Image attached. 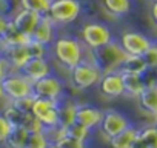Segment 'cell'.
Listing matches in <instances>:
<instances>
[{"label": "cell", "instance_id": "cell-1", "mask_svg": "<svg viewBox=\"0 0 157 148\" xmlns=\"http://www.w3.org/2000/svg\"><path fill=\"white\" fill-rule=\"evenodd\" d=\"M52 54L54 59L68 71L78 65L82 60H85L82 42L71 36L57 37L52 43Z\"/></svg>", "mask_w": 157, "mask_h": 148}, {"label": "cell", "instance_id": "cell-2", "mask_svg": "<svg viewBox=\"0 0 157 148\" xmlns=\"http://www.w3.org/2000/svg\"><path fill=\"white\" fill-rule=\"evenodd\" d=\"M126 57L125 51L122 49L119 42H109L108 45L91 51V62L102 71V72H109V71H119L123 59Z\"/></svg>", "mask_w": 157, "mask_h": 148}, {"label": "cell", "instance_id": "cell-3", "mask_svg": "<svg viewBox=\"0 0 157 148\" xmlns=\"http://www.w3.org/2000/svg\"><path fill=\"white\" fill-rule=\"evenodd\" d=\"M62 100H49V99H39L34 97L31 114L40 122L43 130L48 131H59V111H60Z\"/></svg>", "mask_w": 157, "mask_h": 148}, {"label": "cell", "instance_id": "cell-4", "mask_svg": "<svg viewBox=\"0 0 157 148\" xmlns=\"http://www.w3.org/2000/svg\"><path fill=\"white\" fill-rule=\"evenodd\" d=\"M102 74L103 72L91 60H82L72 69H69V80L75 90L83 91V90H88V88L97 85Z\"/></svg>", "mask_w": 157, "mask_h": 148}, {"label": "cell", "instance_id": "cell-5", "mask_svg": "<svg viewBox=\"0 0 157 148\" xmlns=\"http://www.w3.org/2000/svg\"><path fill=\"white\" fill-rule=\"evenodd\" d=\"M82 5L78 0H51L46 16L56 25H68L77 20Z\"/></svg>", "mask_w": 157, "mask_h": 148}, {"label": "cell", "instance_id": "cell-6", "mask_svg": "<svg viewBox=\"0 0 157 148\" xmlns=\"http://www.w3.org/2000/svg\"><path fill=\"white\" fill-rule=\"evenodd\" d=\"M0 84H2L5 99H8L10 102H17L33 96V84L19 72H8L0 80Z\"/></svg>", "mask_w": 157, "mask_h": 148}, {"label": "cell", "instance_id": "cell-7", "mask_svg": "<svg viewBox=\"0 0 157 148\" xmlns=\"http://www.w3.org/2000/svg\"><path fill=\"white\" fill-rule=\"evenodd\" d=\"M80 36H82V43L86 48H90L91 51L99 49V48L108 45L109 42H113L111 29L106 25L100 23V22H90V23H86L82 28Z\"/></svg>", "mask_w": 157, "mask_h": 148}, {"label": "cell", "instance_id": "cell-8", "mask_svg": "<svg viewBox=\"0 0 157 148\" xmlns=\"http://www.w3.org/2000/svg\"><path fill=\"white\" fill-rule=\"evenodd\" d=\"M129 127H131V122L125 114H122L120 111H116V110H106V111H103L99 130H100V134L106 140H109Z\"/></svg>", "mask_w": 157, "mask_h": 148}, {"label": "cell", "instance_id": "cell-9", "mask_svg": "<svg viewBox=\"0 0 157 148\" xmlns=\"http://www.w3.org/2000/svg\"><path fill=\"white\" fill-rule=\"evenodd\" d=\"M33 96L39 99H49V100H62L63 96V84L54 74L39 79L33 84Z\"/></svg>", "mask_w": 157, "mask_h": 148}, {"label": "cell", "instance_id": "cell-10", "mask_svg": "<svg viewBox=\"0 0 157 148\" xmlns=\"http://www.w3.org/2000/svg\"><path fill=\"white\" fill-rule=\"evenodd\" d=\"M119 43H120L122 49L125 51V54H128V56H143L148 51V48L152 45V40L142 33L125 31L120 36Z\"/></svg>", "mask_w": 157, "mask_h": 148}, {"label": "cell", "instance_id": "cell-11", "mask_svg": "<svg viewBox=\"0 0 157 148\" xmlns=\"http://www.w3.org/2000/svg\"><path fill=\"white\" fill-rule=\"evenodd\" d=\"M99 91L103 97L108 99H116L123 96V79L120 71H109L103 72L102 77L97 84Z\"/></svg>", "mask_w": 157, "mask_h": 148}, {"label": "cell", "instance_id": "cell-12", "mask_svg": "<svg viewBox=\"0 0 157 148\" xmlns=\"http://www.w3.org/2000/svg\"><path fill=\"white\" fill-rule=\"evenodd\" d=\"M17 72L22 74V76L25 79H28L31 84H34L39 79L49 76L51 74V65L46 60V57H34V59H29L25 65H22L17 69Z\"/></svg>", "mask_w": 157, "mask_h": 148}, {"label": "cell", "instance_id": "cell-13", "mask_svg": "<svg viewBox=\"0 0 157 148\" xmlns=\"http://www.w3.org/2000/svg\"><path fill=\"white\" fill-rule=\"evenodd\" d=\"M103 111L99 110L94 105L90 103H75V122L88 128L90 131L93 128H99L100 120H102Z\"/></svg>", "mask_w": 157, "mask_h": 148}, {"label": "cell", "instance_id": "cell-14", "mask_svg": "<svg viewBox=\"0 0 157 148\" xmlns=\"http://www.w3.org/2000/svg\"><path fill=\"white\" fill-rule=\"evenodd\" d=\"M40 17H42V16L37 14V13H33V11H28V10L20 8V10L16 13V16L11 19V23L14 25V28H16L20 34H23L26 39H29V36L33 34L34 28L37 26Z\"/></svg>", "mask_w": 157, "mask_h": 148}, {"label": "cell", "instance_id": "cell-15", "mask_svg": "<svg viewBox=\"0 0 157 148\" xmlns=\"http://www.w3.org/2000/svg\"><path fill=\"white\" fill-rule=\"evenodd\" d=\"M56 39H57L56 37V23L48 16H42L37 26L34 28L33 34L29 36V40H34L37 43L48 46V45H52Z\"/></svg>", "mask_w": 157, "mask_h": 148}, {"label": "cell", "instance_id": "cell-16", "mask_svg": "<svg viewBox=\"0 0 157 148\" xmlns=\"http://www.w3.org/2000/svg\"><path fill=\"white\" fill-rule=\"evenodd\" d=\"M3 60L8 63V66L19 69L22 65H25L31 57L26 49V43L23 45H13V46H3Z\"/></svg>", "mask_w": 157, "mask_h": 148}, {"label": "cell", "instance_id": "cell-17", "mask_svg": "<svg viewBox=\"0 0 157 148\" xmlns=\"http://www.w3.org/2000/svg\"><path fill=\"white\" fill-rule=\"evenodd\" d=\"M122 79H123V94L129 97H139L142 91L146 88V82L143 76L139 74H129V72H122Z\"/></svg>", "mask_w": 157, "mask_h": 148}, {"label": "cell", "instance_id": "cell-18", "mask_svg": "<svg viewBox=\"0 0 157 148\" xmlns=\"http://www.w3.org/2000/svg\"><path fill=\"white\" fill-rule=\"evenodd\" d=\"M137 100L143 113L157 117V85H146Z\"/></svg>", "mask_w": 157, "mask_h": 148}, {"label": "cell", "instance_id": "cell-19", "mask_svg": "<svg viewBox=\"0 0 157 148\" xmlns=\"http://www.w3.org/2000/svg\"><path fill=\"white\" fill-rule=\"evenodd\" d=\"M120 72H129V74H139V76H143V74L148 71V66L145 63V59L142 56H128L123 59L120 68Z\"/></svg>", "mask_w": 157, "mask_h": 148}, {"label": "cell", "instance_id": "cell-20", "mask_svg": "<svg viewBox=\"0 0 157 148\" xmlns=\"http://www.w3.org/2000/svg\"><path fill=\"white\" fill-rule=\"evenodd\" d=\"M105 11L113 17H123L131 11V0H102Z\"/></svg>", "mask_w": 157, "mask_h": 148}, {"label": "cell", "instance_id": "cell-21", "mask_svg": "<svg viewBox=\"0 0 157 148\" xmlns=\"http://www.w3.org/2000/svg\"><path fill=\"white\" fill-rule=\"evenodd\" d=\"M137 134H139V130L131 125L129 128H126L125 131H122L120 134H117L116 137L108 140L109 148H129Z\"/></svg>", "mask_w": 157, "mask_h": 148}, {"label": "cell", "instance_id": "cell-22", "mask_svg": "<svg viewBox=\"0 0 157 148\" xmlns=\"http://www.w3.org/2000/svg\"><path fill=\"white\" fill-rule=\"evenodd\" d=\"M75 122V103H63L60 102V111H59V131L69 127Z\"/></svg>", "mask_w": 157, "mask_h": 148}, {"label": "cell", "instance_id": "cell-23", "mask_svg": "<svg viewBox=\"0 0 157 148\" xmlns=\"http://www.w3.org/2000/svg\"><path fill=\"white\" fill-rule=\"evenodd\" d=\"M29 39H26L23 34H20L16 28H14V25L11 23V20H10V25H8V28L5 29V33L2 34V37H0V42L3 43V46H13V45H23V43H26Z\"/></svg>", "mask_w": 157, "mask_h": 148}, {"label": "cell", "instance_id": "cell-24", "mask_svg": "<svg viewBox=\"0 0 157 148\" xmlns=\"http://www.w3.org/2000/svg\"><path fill=\"white\" fill-rule=\"evenodd\" d=\"M28 133L29 131L22 128V127H13L8 139L5 140L6 148H23L25 142H26V137H28Z\"/></svg>", "mask_w": 157, "mask_h": 148}, {"label": "cell", "instance_id": "cell-25", "mask_svg": "<svg viewBox=\"0 0 157 148\" xmlns=\"http://www.w3.org/2000/svg\"><path fill=\"white\" fill-rule=\"evenodd\" d=\"M49 143L46 131H29L23 148H45Z\"/></svg>", "mask_w": 157, "mask_h": 148}, {"label": "cell", "instance_id": "cell-26", "mask_svg": "<svg viewBox=\"0 0 157 148\" xmlns=\"http://www.w3.org/2000/svg\"><path fill=\"white\" fill-rule=\"evenodd\" d=\"M51 5V0H20V6L23 10L37 13L40 16H46Z\"/></svg>", "mask_w": 157, "mask_h": 148}, {"label": "cell", "instance_id": "cell-27", "mask_svg": "<svg viewBox=\"0 0 157 148\" xmlns=\"http://www.w3.org/2000/svg\"><path fill=\"white\" fill-rule=\"evenodd\" d=\"M57 133L69 136V137H74V139H78V140H83V142H86L88 137H90V130L82 127V125H78L77 122L71 123L69 127H66V128H63V130H60Z\"/></svg>", "mask_w": 157, "mask_h": 148}, {"label": "cell", "instance_id": "cell-28", "mask_svg": "<svg viewBox=\"0 0 157 148\" xmlns=\"http://www.w3.org/2000/svg\"><path fill=\"white\" fill-rule=\"evenodd\" d=\"M54 143L59 148H86V142L69 137V136H65V134H60V133H57Z\"/></svg>", "mask_w": 157, "mask_h": 148}, {"label": "cell", "instance_id": "cell-29", "mask_svg": "<svg viewBox=\"0 0 157 148\" xmlns=\"http://www.w3.org/2000/svg\"><path fill=\"white\" fill-rule=\"evenodd\" d=\"M139 133L143 137V140L146 142L148 148H157V128H155V125L143 127L139 130Z\"/></svg>", "mask_w": 157, "mask_h": 148}, {"label": "cell", "instance_id": "cell-30", "mask_svg": "<svg viewBox=\"0 0 157 148\" xmlns=\"http://www.w3.org/2000/svg\"><path fill=\"white\" fill-rule=\"evenodd\" d=\"M142 57L145 59L148 69H157V43L152 42V45L148 48V51Z\"/></svg>", "mask_w": 157, "mask_h": 148}, {"label": "cell", "instance_id": "cell-31", "mask_svg": "<svg viewBox=\"0 0 157 148\" xmlns=\"http://www.w3.org/2000/svg\"><path fill=\"white\" fill-rule=\"evenodd\" d=\"M26 49H28L31 59H34V57H45L46 56V46L42 45V43H37L34 40H28L26 42Z\"/></svg>", "mask_w": 157, "mask_h": 148}, {"label": "cell", "instance_id": "cell-32", "mask_svg": "<svg viewBox=\"0 0 157 148\" xmlns=\"http://www.w3.org/2000/svg\"><path fill=\"white\" fill-rule=\"evenodd\" d=\"M11 123L6 120V117L3 116V113H0V143H5V140L8 139L10 133H11Z\"/></svg>", "mask_w": 157, "mask_h": 148}, {"label": "cell", "instance_id": "cell-33", "mask_svg": "<svg viewBox=\"0 0 157 148\" xmlns=\"http://www.w3.org/2000/svg\"><path fill=\"white\" fill-rule=\"evenodd\" d=\"M129 148H148V145H146V142L143 140V137L140 136V133L136 136V139L132 140V143H131Z\"/></svg>", "mask_w": 157, "mask_h": 148}, {"label": "cell", "instance_id": "cell-34", "mask_svg": "<svg viewBox=\"0 0 157 148\" xmlns=\"http://www.w3.org/2000/svg\"><path fill=\"white\" fill-rule=\"evenodd\" d=\"M149 14H151V20H152V23L157 26V0H154V2L151 3Z\"/></svg>", "mask_w": 157, "mask_h": 148}, {"label": "cell", "instance_id": "cell-35", "mask_svg": "<svg viewBox=\"0 0 157 148\" xmlns=\"http://www.w3.org/2000/svg\"><path fill=\"white\" fill-rule=\"evenodd\" d=\"M8 25H10V19H6L2 13H0V37H2V34L8 28Z\"/></svg>", "mask_w": 157, "mask_h": 148}, {"label": "cell", "instance_id": "cell-36", "mask_svg": "<svg viewBox=\"0 0 157 148\" xmlns=\"http://www.w3.org/2000/svg\"><path fill=\"white\" fill-rule=\"evenodd\" d=\"M45 148H59V146H57V145H56L54 142H49V143H48V145H46Z\"/></svg>", "mask_w": 157, "mask_h": 148}, {"label": "cell", "instance_id": "cell-37", "mask_svg": "<svg viewBox=\"0 0 157 148\" xmlns=\"http://www.w3.org/2000/svg\"><path fill=\"white\" fill-rule=\"evenodd\" d=\"M2 99H5V96H3V90H2V84H0V100Z\"/></svg>", "mask_w": 157, "mask_h": 148}, {"label": "cell", "instance_id": "cell-38", "mask_svg": "<svg viewBox=\"0 0 157 148\" xmlns=\"http://www.w3.org/2000/svg\"><path fill=\"white\" fill-rule=\"evenodd\" d=\"M152 71H154V72H155V77H157V69H152Z\"/></svg>", "mask_w": 157, "mask_h": 148}, {"label": "cell", "instance_id": "cell-39", "mask_svg": "<svg viewBox=\"0 0 157 148\" xmlns=\"http://www.w3.org/2000/svg\"><path fill=\"white\" fill-rule=\"evenodd\" d=\"M154 125H155V128H157V117H155V123H154Z\"/></svg>", "mask_w": 157, "mask_h": 148}, {"label": "cell", "instance_id": "cell-40", "mask_svg": "<svg viewBox=\"0 0 157 148\" xmlns=\"http://www.w3.org/2000/svg\"><path fill=\"white\" fill-rule=\"evenodd\" d=\"M6 2H10V0H6Z\"/></svg>", "mask_w": 157, "mask_h": 148}, {"label": "cell", "instance_id": "cell-41", "mask_svg": "<svg viewBox=\"0 0 157 148\" xmlns=\"http://www.w3.org/2000/svg\"><path fill=\"white\" fill-rule=\"evenodd\" d=\"M152 2H154V0H152Z\"/></svg>", "mask_w": 157, "mask_h": 148}]
</instances>
